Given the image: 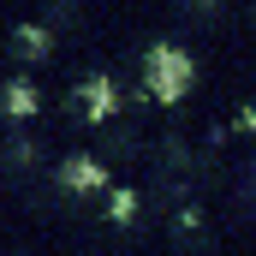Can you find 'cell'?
Returning a JSON list of instances; mask_svg holds the SVG:
<instances>
[{
    "label": "cell",
    "instance_id": "6da1fadb",
    "mask_svg": "<svg viewBox=\"0 0 256 256\" xmlns=\"http://www.w3.org/2000/svg\"><path fill=\"white\" fill-rule=\"evenodd\" d=\"M149 90L161 96V102H179L185 90H191V54H179V48H149Z\"/></svg>",
    "mask_w": 256,
    "mask_h": 256
},
{
    "label": "cell",
    "instance_id": "7a4b0ae2",
    "mask_svg": "<svg viewBox=\"0 0 256 256\" xmlns=\"http://www.w3.org/2000/svg\"><path fill=\"white\" fill-rule=\"evenodd\" d=\"M114 102H120V96H114V84H108V78H90V84H84V108H90V120H108V114H114Z\"/></svg>",
    "mask_w": 256,
    "mask_h": 256
},
{
    "label": "cell",
    "instance_id": "3957f363",
    "mask_svg": "<svg viewBox=\"0 0 256 256\" xmlns=\"http://www.w3.org/2000/svg\"><path fill=\"white\" fill-rule=\"evenodd\" d=\"M60 179H66V185H78V191H90V185H102V167H96V161H84V155H78V161H72V167H60Z\"/></svg>",
    "mask_w": 256,
    "mask_h": 256
},
{
    "label": "cell",
    "instance_id": "277c9868",
    "mask_svg": "<svg viewBox=\"0 0 256 256\" xmlns=\"http://www.w3.org/2000/svg\"><path fill=\"white\" fill-rule=\"evenodd\" d=\"M6 108H12V114H30V108H36L30 84H6Z\"/></svg>",
    "mask_w": 256,
    "mask_h": 256
}]
</instances>
